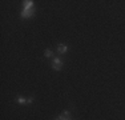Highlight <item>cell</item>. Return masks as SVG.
Segmentation results:
<instances>
[{
  "mask_svg": "<svg viewBox=\"0 0 125 120\" xmlns=\"http://www.w3.org/2000/svg\"><path fill=\"white\" fill-rule=\"evenodd\" d=\"M67 49H68L67 44H59V46H57V52L60 53V55H61V53H65V52H67Z\"/></svg>",
  "mask_w": 125,
  "mask_h": 120,
  "instance_id": "obj_3",
  "label": "cell"
},
{
  "mask_svg": "<svg viewBox=\"0 0 125 120\" xmlns=\"http://www.w3.org/2000/svg\"><path fill=\"white\" fill-rule=\"evenodd\" d=\"M61 67H62V61H61V60L59 59V58H55V59H53V63H52V68H53V70L60 71Z\"/></svg>",
  "mask_w": 125,
  "mask_h": 120,
  "instance_id": "obj_1",
  "label": "cell"
},
{
  "mask_svg": "<svg viewBox=\"0 0 125 120\" xmlns=\"http://www.w3.org/2000/svg\"><path fill=\"white\" fill-rule=\"evenodd\" d=\"M33 10H24L21 12V17H24V19H27V17H31L33 16Z\"/></svg>",
  "mask_w": 125,
  "mask_h": 120,
  "instance_id": "obj_2",
  "label": "cell"
},
{
  "mask_svg": "<svg viewBox=\"0 0 125 120\" xmlns=\"http://www.w3.org/2000/svg\"><path fill=\"white\" fill-rule=\"evenodd\" d=\"M32 101H33V99H32V97H29V99H27V103H32Z\"/></svg>",
  "mask_w": 125,
  "mask_h": 120,
  "instance_id": "obj_8",
  "label": "cell"
},
{
  "mask_svg": "<svg viewBox=\"0 0 125 120\" xmlns=\"http://www.w3.org/2000/svg\"><path fill=\"white\" fill-rule=\"evenodd\" d=\"M69 115H71V113L68 112V111H65V112H62L61 115L59 116V119H60V120H71L69 119Z\"/></svg>",
  "mask_w": 125,
  "mask_h": 120,
  "instance_id": "obj_5",
  "label": "cell"
},
{
  "mask_svg": "<svg viewBox=\"0 0 125 120\" xmlns=\"http://www.w3.org/2000/svg\"><path fill=\"white\" fill-rule=\"evenodd\" d=\"M16 101H17V103H20V104H24V103H27V100H25L24 97H23V96H17Z\"/></svg>",
  "mask_w": 125,
  "mask_h": 120,
  "instance_id": "obj_6",
  "label": "cell"
},
{
  "mask_svg": "<svg viewBox=\"0 0 125 120\" xmlns=\"http://www.w3.org/2000/svg\"><path fill=\"white\" fill-rule=\"evenodd\" d=\"M32 8H33V1H32V0L24 1V10H32Z\"/></svg>",
  "mask_w": 125,
  "mask_h": 120,
  "instance_id": "obj_4",
  "label": "cell"
},
{
  "mask_svg": "<svg viewBox=\"0 0 125 120\" xmlns=\"http://www.w3.org/2000/svg\"><path fill=\"white\" fill-rule=\"evenodd\" d=\"M53 56V52L51 49H45V58H52Z\"/></svg>",
  "mask_w": 125,
  "mask_h": 120,
  "instance_id": "obj_7",
  "label": "cell"
}]
</instances>
